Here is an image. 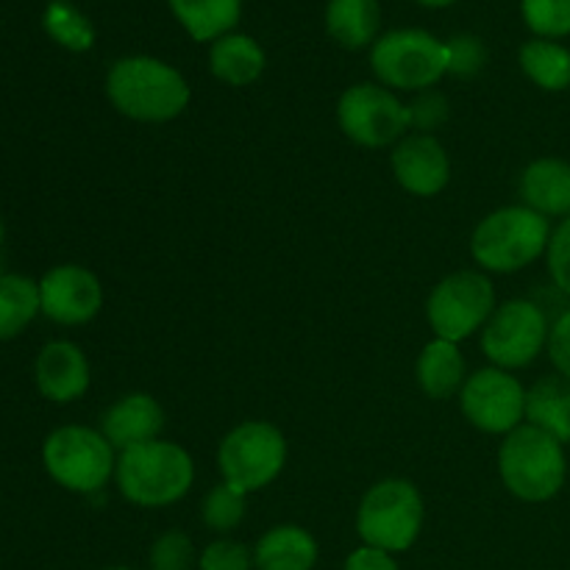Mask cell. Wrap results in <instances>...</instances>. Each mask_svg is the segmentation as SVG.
<instances>
[{"instance_id": "cell-37", "label": "cell", "mask_w": 570, "mask_h": 570, "mask_svg": "<svg viewBox=\"0 0 570 570\" xmlns=\"http://www.w3.org/2000/svg\"><path fill=\"white\" fill-rule=\"evenodd\" d=\"M106 570H134V568H106Z\"/></svg>"}, {"instance_id": "cell-21", "label": "cell", "mask_w": 570, "mask_h": 570, "mask_svg": "<svg viewBox=\"0 0 570 570\" xmlns=\"http://www.w3.org/2000/svg\"><path fill=\"white\" fill-rule=\"evenodd\" d=\"M176 20L198 42L220 39L237 26L243 14V0H170Z\"/></svg>"}, {"instance_id": "cell-5", "label": "cell", "mask_w": 570, "mask_h": 570, "mask_svg": "<svg viewBox=\"0 0 570 570\" xmlns=\"http://www.w3.org/2000/svg\"><path fill=\"white\" fill-rule=\"evenodd\" d=\"M423 527V501L406 479H387L367 490L356 515V529L365 546L387 554L406 551Z\"/></svg>"}, {"instance_id": "cell-2", "label": "cell", "mask_w": 570, "mask_h": 570, "mask_svg": "<svg viewBox=\"0 0 570 570\" xmlns=\"http://www.w3.org/2000/svg\"><path fill=\"white\" fill-rule=\"evenodd\" d=\"M193 460L176 443H142L122 451L117 462V484L131 504L167 507L193 488Z\"/></svg>"}, {"instance_id": "cell-6", "label": "cell", "mask_w": 570, "mask_h": 570, "mask_svg": "<svg viewBox=\"0 0 570 570\" xmlns=\"http://www.w3.org/2000/svg\"><path fill=\"white\" fill-rule=\"evenodd\" d=\"M42 460L50 476L72 493H95L115 471V451L109 440L83 426L56 429L45 440Z\"/></svg>"}, {"instance_id": "cell-32", "label": "cell", "mask_w": 570, "mask_h": 570, "mask_svg": "<svg viewBox=\"0 0 570 570\" xmlns=\"http://www.w3.org/2000/svg\"><path fill=\"white\" fill-rule=\"evenodd\" d=\"M549 271L557 287L570 295V217L560 223L549 239Z\"/></svg>"}, {"instance_id": "cell-30", "label": "cell", "mask_w": 570, "mask_h": 570, "mask_svg": "<svg viewBox=\"0 0 570 570\" xmlns=\"http://www.w3.org/2000/svg\"><path fill=\"white\" fill-rule=\"evenodd\" d=\"M250 566H254V554L234 540H217L206 546L198 560L200 570H250Z\"/></svg>"}, {"instance_id": "cell-33", "label": "cell", "mask_w": 570, "mask_h": 570, "mask_svg": "<svg viewBox=\"0 0 570 570\" xmlns=\"http://www.w3.org/2000/svg\"><path fill=\"white\" fill-rule=\"evenodd\" d=\"M445 117H449V104H445L443 95L438 92L421 95V98L410 106L412 126L421 128V131H432V128H438Z\"/></svg>"}, {"instance_id": "cell-14", "label": "cell", "mask_w": 570, "mask_h": 570, "mask_svg": "<svg viewBox=\"0 0 570 570\" xmlns=\"http://www.w3.org/2000/svg\"><path fill=\"white\" fill-rule=\"evenodd\" d=\"M393 170L401 187L410 189L412 195L429 198L449 184L451 167L443 145L429 134H417L395 148Z\"/></svg>"}, {"instance_id": "cell-28", "label": "cell", "mask_w": 570, "mask_h": 570, "mask_svg": "<svg viewBox=\"0 0 570 570\" xmlns=\"http://www.w3.org/2000/svg\"><path fill=\"white\" fill-rule=\"evenodd\" d=\"M245 518V493L232 484H217L204 501V521L215 532H232Z\"/></svg>"}, {"instance_id": "cell-27", "label": "cell", "mask_w": 570, "mask_h": 570, "mask_svg": "<svg viewBox=\"0 0 570 570\" xmlns=\"http://www.w3.org/2000/svg\"><path fill=\"white\" fill-rule=\"evenodd\" d=\"M523 20L538 37L557 39L570 33V0H523Z\"/></svg>"}, {"instance_id": "cell-26", "label": "cell", "mask_w": 570, "mask_h": 570, "mask_svg": "<svg viewBox=\"0 0 570 570\" xmlns=\"http://www.w3.org/2000/svg\"><path fill=\"white\" fill-rule=\"evenodd\" d=\"M45 31L50 33V39L61 45L67 50H89L95 42V28L76 6H70L67 0H50V6L45 9L42 17Z\"/></svg>"}, {"instance_id": "cell-24", "label": "cell", "mask_w": 570, "mask_h": 570, "mask_svg": "<svg viewBox=\"0 0 570 570\" xmlns=\"http://www.w3.org/2000/svg\"><path fill=\"white\" fill-rule=\"evenodd\" d=\"M42 312L39 304V284L31 278L17 276H0V340H11Z\"/></svg>"}, {"instance_id": "cell-19", "label": "cell", "mask_w": 570, "mask_h": 570, "mask_svg": "<svg viewBox=\"0 0 570 570\" xmlns=\"http://www.w3.org/2000/svg\"><path fill=\"white\" fill-rule=\"evenodd\" d=\"M529 426L543 429L560 443H570V382L566 376H546L527 393Z\"/></svg>"}, {"instance_id": "cell-34", "label": "cell", "mask_w": 570, "mask_h": 570, "mask_svg": "<svg viewBox=\"0 0 570 570\" xmlns=\"http://www.w3.org/2000/svg\"><path fill=\"white\" fill-rule=\"evenodd\" d=\"M549 354L560 376L570 382V309L557 317L554 328L549 332Z\"/></svg>"}, {"instance_id": "cell-23", "label": "cell", "mask_w": 570, "mask_h": 570, "mask_svg": "<svg viewBox=\"0 0 570 570\" xmlns=\"http://www.w3.org/2000/svg\"><path fill=\"white\" fill-rule=\"evenodd\" d=\"M462 373H465V362H462L456 343H449V340L429 343L417 360V382H421L423 393L432 399L454 395L462 384Z\"/></svg>"}, {"instance_id": "cell-25", "label": "cell", "mask_w": 570, "mask_h": 570, "mask_svg": "<svg viewBox=\"0 0 570 570\" xmlns=\"http://www.w3.org/2000/svg\"><path fill=\"white\" fill-rule=\"evenodd\" d=\"M521 67L538 87L551 92L570 87V50L551 39H532L523 45Z\"/></svg>"}, {"instance_id": "cell-16", "label": "cell", "mask_w": 570, "mask_h": 570, "mask_svg": "<svg viewBox=\"0 0 570 570\" xmlns=\"http://www.w3.org/2000/svg\"><path fill=\"white\" fill-rule=\"evenodd\" d=\"M104 438L109 440L111 449L128 451L134 445L154 443L156 434L165 426V412L150 395L134 393L117 401L104 415Z\"/></svg>"}, {"instance_id": "cell-36", "label": "cell", "mask_w": 570, "mask_h": 570, "mask_svg": "<svg viewBox=\"0 0 570 570\" xmlns=\"http://www.w3.org/2000/svg\"><path fill=\"white\" fill-rule=\"evenodd\" d=\"M417 3L432 6V9H440V6H451V3H456V0H417Z\"/></svg>"}, {"instance_id": "cell-4", "label": "cell", "mask_w": 570, "mask_h": 570, "mask_svg": "<svg viewBox=\"0 0 570 570\" xmlns=\"http://www.w3.org/2000/svg\"><path fill=\"white\" fill-rule=\"evenodd\" d=\"M551 228L529 206H507L476 226L471 239L473 259L495 273H515L549 250Z\"/></svg>"}, {"instance_id": "cell-29", "label": "cell", "mask_w": 570, "mask_h": 570, "mask_svg": "<svg viewBox=\"0 0 570 570\" xmlns=\"http://www.w3.org/2000/svg\"><path fill=\"white\" fill-rule=\"evenodd\" d=\"M195 549L184 532H165L150 549V570H193Z\"/></svg>"}, {"instance_id": "cell-1", "label": "cell", "mask_w": 570, "mask_h": 570, "mask_svg": "<svg viewBox=\"0 0 570 570\" xmlns=\"http://www.w3.org/2000/svg\"><path fill=\"white\" fill-rule=\"evenodd\" d=\"M106 92L120 115L142 122L173 120L189 104V87L181 72L150 56L117 61L106 78Z\"/></svg>"}, {"instance_id": "cell-3", "label": "cell", "mask_w": 570, "mask_h": 570, "mask_svg": "<svg viewBox=\"0 0 570 570\" xmlns=\"http://www.w3.org/2000/svg\"><path fill=\"white\" fill-rule=\"evenodd\" d=\"M499 471L512 495L549 501L566 484V451L560 440L538 426H518L499 451Z\"/></svg>"}, {"instance_id": "cell-20", "label": "cell", "mask_w": 570, "mask_h": 570, "mask_svg": "<svg viewBox=\"0 0 570 570\" xmlns=\"http://www.w3.org/2000/svg\"><path fill=\"white\" fill-rule=\"evenodd\" d=\"M209 67L220 81L245 87V83H254L265 70V50L245 33H226L212 45Z\"/></svg>"}, {"instance_id": "cell-10", "label": "cell", "mask_w": 570, "mask_h": 570, "mask_svg": "<svg viewBox=\"0 0 570 570\" xmlns=\"http://www.w3.org/2000/svg\"><path fill=\"white\" fill-rule=\"evenodd\" d=\"M549 321L532 301H507L490 315L482 348L499 367H523L549 343Z\"/></svg>"}, {"instance_id": "cell-31", "label": "cell", "mask_w": 570, "mask_h": 570, "mask_svg": "<svg viewBox=\"0 0 570 570\" xmlns=\"http://www.w3.org/2000/svg\"><path fill=\"white\" fill-rule=\"evenodd\" d=\"M445 53H449V72L460 78L476 76L482 70L484 59H488V50L476 37L451 39V42H445Z\"/></svg>"}, {"instance_id": "cell-8", "label": "cell", "mask_w": 570, "mask_h": 570, "mask_svg": "<svg viewBox=\"0 0 570 570\" xmlns=\"http://www.w3.org/2000/svg\"><path fill=\"white\" fill-rule=\"evenodd\" d=\"M287 460V443L282 432L271 423H243L234 429L220 443V462L223 482L237 488L239 493H250L265 484H271L278 476Z\"/></svg>"}, {"instance_id": "cell-12", "label": "cell", "mask_w": 570, "mask_h": 570, "mask_svg": "<svg viewBox=\"0 0 570 570\" xmlns=\"http://www.w3.org/2000/svg\"><path fill=\"white\" fill-rule=\"evenodd\" d=\"M462 412L482 432L510 434L527 417V390L510 373L488 367L462 387Z\"/></svg>"}, {"instance_id": "cell-35", "label": "cell", "mask_w": 570, "mask_h": 570, "mask_svg": "<svg viewBox=\"0 0 570 570\" xmlns=\"http://www.w3.org/2000/svg\"><path fill=\"white\" fill-rule=\"evenodd\" d=\"M345 570H399L393 557L382 549H371V546H362L354 554L345 560Z\"/></svg>"}, {"instance_id": "cell-11", "label": "cell", "mask_w": 570, "mask_h": 570, "mask_svg": "<svg viewBox=\"0 0 570 570\" xmlns=\"http://www.w3.org/2000/svg\"><path fill=\"white\" fill-rule=\"evenodd\" d=\"M337 117L345 137L367 145V148H384L412 126L410 106L373 83H356V87L345 89L337 106Z\"/></svg>"}, {"instance_id": "cell-22", "label": "cell", "mask_w": 570, "mask_h": 570, "mask_svg": "<svg viewBox=\"0 0 570 570\" xmlns=\"http://www.w3.org/2000/svg\"><path fill=\"white\" fill-rule=\"evenodd\" d=\"M379 22L382 14L376 0H328L326 28L343 48L356 50L373 42Z\"/></svg>"}, {"instance_id": "cell-9", "label": "cell", "mask_w": 570, "mask_h": 570, "mask_svg": "<svg viewBox=\"0 0 570 570\" xmlns=\"http://www.w3.org/2000/svg\"><path fill=\"white\" fill-rule=\"evenodd\" d=\"M426 312L438 340L456 343V340L471 337L495 312L493 284L482 273H454L434 287Z\"/></svg>"}, {"instance_id": "cell-15", "label": "cell", "mask_w": 570, "mask_h": 570, "mask_svg": "<svg viewBox=\"0 0 570 570\" xmlns=\"http://www.w3.org/2000/svg\"><path fill=\"white\" fill-rule=\"evenodd\" d=\"M37 387L45 399L67 404L87 393L89 365L72 343H48L37 356Z\"/></svg>"}, {"instance_id": "cell-13", "label": "cell", "mask_w": 570, "mask_h": 570, "mask_svg": "<svg viewBox=\"0 0 570 570\" xmlns=\"http://www.w3.org/2000/svg\"><path fill=\"white\" fill-rule=\"evenodd\" d=\"M42 315L61 326H78L98 315L104 304L98 278L78 265H59L39 282Z\"/></svg>"}, {"instance_id": "cell-17", "label": "cell", "mask_w": 570, "mask_h": 570, "mask_svg": "<svg viewBox=\"0 0 570 570\" xmlns=\"http://www.w3.org/2000/svg\"><path fill=\"white\" fill-rule=\"evenodd\" d=\"M521 195L529 209L543 217H570V165L538 159L523 170Z\"/></svg>"}, {"instance_id": "cell-7", "label": "cell", "mask_w": 570, "mask_h": 570, "mask_svg": "<svg viewBox=\"0 0 570 570\" xmlns=\"http://www.w3.org/2000/svg\"><path fill=\"white\" fill-rule=\"evenodd\" d=\"M373 72L399 89H426L449 72V53L432 33L404 28L390 31L373 45Z\"/></svg>"}, {"instance_id": "cell-18", "label": "cell", "mask_w": 570, "mask_h": 570, "mask_svg": "<svg viewBox=\"0 0 570 570\" xmlns=\"http://www.w3.org/2000/svg\"><path fill=\"white\" fill-rule=\"evenodd\" d=\"M315 562V538L301 527L271 529L254 551V566L259 570H312Z\"/></svg>"}]
</instances>
